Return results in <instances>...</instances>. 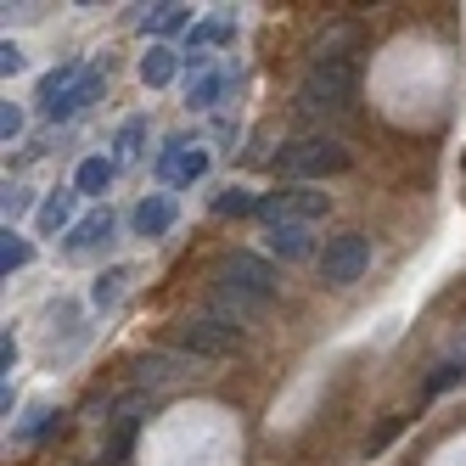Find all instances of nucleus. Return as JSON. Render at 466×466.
<instances>
[{"label": "nucleus", "instance_id": "obj_1", "mask_svg": "<svg viewBox=\"0 0 466 466\" xmlns=\"http://www.w3.org/2000/svg\"><path fill=\"white\" fill-rule=\"evenodd\" d=\"M354 90H360V62L354 56H315L309 74L298 79V113H304V118L349 113Z\"/></svg>", "mask_w": 466, "mask_h": 466}, {"label": "nucleus", "instance_id": "obj_2", "mask_svg": "<svg viewBox=\"0 0 466 466\" xmlns=\"http://www.w3.org/2000/svg\"><path fill=\"white\" fill-rule=\"evenodd\" d=\"M343 169H349V147L338 136H304L276 152V175H292V180H326Z\"/></svg>", "mask_w": 466, "mask_h": 466}, {"label": "nucleus", "instance_id": "obj_3", "mask_svg": "<svg viewBox=\"0 0 466 466\" xmlns=\"http://www.w3.org/2000/svg\"><path fill=\"white\" fill-rule=\"evenodd\" d=\"M242 338H248L242 326H230V320H219V315H197V320H180L175 349L191 354V360H225V354L242 349Z\"/></svg>", "mask_w": 466, "mask_h": 466}, {"label": "nucleus", "instance_id": "obj_4", "mask_svg": "<svg viewBox=\"0 0 466 466\" xmlns=\"http://www.w3.org/2000/svg\"><path fill=\"white\" fill-rule=\"evenodd\" d=\"M365 270H371V237L343 230V237L326 242V253H320V281L326 287H354Z\"/></svg>", "mask_w": 466, "mask_h": 466}, {"label": "nucleus", "instance_id": "obj_5", "mask_svg": "<svg viewBox=\"0 0 466 466\" xmlns=\"http://www.w3.org/2000/svg\"><path fill=\"white\" fill-rule=\"evenodd\" d=\"M326 214V191H309V186H281L270 197H258V219L264 225H315Z\"/></svg>", "mask_w": 466, "mask_h": 466}, {"label": "nucleus", "instance_id": "obj_6", "mask_svg": "<svg viewBox=\"0 0 466 466\" xmlns=\"http://www.w3.org/2000/svg\"><path fill=\"white\" fill-rule=\"evenodd\" d=\"M214 281H219V287H237V292H248V298H258V304H270L276 287H281L276 264H270V258H258V253H230V258L219 264V276H214Z\"/></svg>", "mask_w": 466, "mask_h": 466}, {"label": "nucleus", "instance_id": "obj_7", "mask_svg": "<svg viewBox=\"0 0 466 466\" xmlns=\"http://www.w3.org/2000/svg\"><path fill=\"white\" fill-rule=\"evenodd\" d=\"M208 175V152L197 147V141H169L163 147V157H157V180L163 186H191V180H203Z\"/></svg>", "mask_w": 466, "mask_h": 466}, {"label": "nucleus", "instance_id": "obj_8", "mask_svg": "<svg viewBox=\"0 0 466 466\" xmlns=\"http://www.w3.org/2000/svg\"><path fill=\"white\" fill-rule=\"evenodd\" d=\"M197 371V360L191 354H180V349H163V354H147V360H136V388H169V382H180V377H191Z\"/></svg>", "mask_w": 466, "mask_h": 466}, {"label": "nucleus", "instance_id": "obj_9", "mask_svg": "<svg viewBox=\"0 0 466 466\" xmlns=\"http://www.w3.org/2000/svg\"><path fill=\"white\" fill-rule=\"evenodd\" d=\"M102 90H107V74H102V68H85L79 85H74L68 96H56V102L46 107V118H79L90 102H102Z\"/></svg>", "mask_w": 466, "mask_h": 466}, {"label": "nucleus", "instance_id": "obj_10", "mask_svg": "<svg viewBox=\"0 0 466 466\" xmlns=\"http://www.w3.org/2000/svg\"><path fill=\"white\" fill-rule=\"evenodd\" d=\"M113 175H118V163H113V157H79L74 191H79V197H102V191H113Z\"/></svg>", "mask_w": 466, "mask_h": 466}, {"label": "nucleus", "instance_id": "obj_11", "mask_svg": "<svg viewBox=\"0 0 466 466\" xmlns=\"http://www.w3.org/2000/svg\"><path fill=\"white\" fill-rule=\"evenodd\" d=\"M129 281H136V270H129V264H113V270H102V276H96V287H90V309L107 315L118 298L129 292Z\"/></svg>", "mask_w": 466, "mask_h": 466}, {"label": "nucleus", "instance_id": "obj_12", "mask_svg": "<svg viewBox=\"0 0 466 466\" xmlns=\"http://www.w3.org/2000/svg\"><path fill=\"white\" fill-rule=\"evenodd\" d=\"M74 208H79V191H74V186H68V191H51L46 203H40V230H46V237L68 230V225H74Z\"/></svg>", "mask_w": 466, "mask_h": 466}, {"label": "nucleus", "instance_id": "obj_13", "mask_svg": "<svg viewBox=\"0 0 466 466\" xmlns=\"http://www.w3.org/2000/svg\"><path fill=\"white\" fill-rule=\"evenodd\" d=\"M180 62H186V56H175L169 46H152V51L141 56V85H152V90H163V85H169V79L180 74Z\"/></svg>", "mask_w": 466, "mask_h": 466}, {"label": "nucleus", "instance_id": "obj_14", "mask_svg": "<svg viewBox=\"0 0 466 466\" xmlns=\"http://www.w3.org/2000/svg\"><path fill=\"white\" fill-rule=\"evenodd\" d=\"M107 237H113V214L102 208V214H90V219H79L68 230V253H90V248H102Z\"/></svg>", "mask_w": 466, "mask_h": 466}, {"label": "nucleus", "instance_id": "obj_15", "mask_svg": "<svg viewBox=\"0 0 466 466\" xmlns=\"http://www.w3.org/2000/svg\"><path fill=\"white\" fill-rule=\"evenodd\" d=\"M169 225H175V203H169V197H147V203L136 208V230H141V237H169Z\"/></svg>", "mask_w": 466, "mask_h": 466}, {"label": "nucleus", "instance_id": "obj_16", "mask_svg": "<svg viewBox=\"0 0 466 466\" xmlns=\"http://www.w3.org/2000/svg\"><path fill=\"white\" fill-rule=\"evenodd\" d=\"M309 242H315V225H276L270 230V253L276 258H304Z\"/></svg>", "mask_w": 466, "mask_h": 466}, {"label": "nucleus", "instance_id": "obj_17", "mask_svg": "<svg viewBox=\"0 0 466 466\" xmlns=\"http://www.w3.org/2000/svg\"><path fill=\"white\" fill-rule=\"evenodd\" d=\"M28 258H35V242H28V237H17V230L6 225V237H0V276H17Z\"/></svg>", "mask_w": 466, "mask_h": 466}, {"label": "nucleus", "instance_id": "obj_18", "mask_svg": "<svg viewBox=\"0 0 466 466\" xmlns=\"http://www.w3.org/2000/svg\"><path fill=\"white\" fill-rule=\"evenodd\" d=\"M186 23H191V6H180V0H163V6H152V17H147L152 35H175Z\"/></svg>", "mask_w": 466, "mask_h": 466}, {"label": "nucleus", "instance_id": "obj_19", "mask_svg": "<svg viewBox=\"0 0 466 466\" xmlns=\"http://www.w3.org/2000/svg\"><path fill=\"white\" fill-rule=\"evenodd\" d=\"M141 141H147V118L136 113V118L118 124V141H113V147H118V157H141Z\"/></svg>", "mask_w": 466, "mask_h": 466}, {"label": "nucleus", "instance_id": "obj_20", "mask_svg": "<svg viewBox=\"0 0 466 466\" xmlns=\"http://www.w3.org/2000/svg\"><path fill=\"white\" fill-rule=\"evenodd\" d=\"M225 85H230V74H203V79L191 85V107H214Z\"/></svg>", "mask_w": 466, "mask_h": 466}, {"label": "nucleus", "instance_id": "obj_21", "mask_svg": "<svg viewBox=\"0 0 466 466\" xmlns=\"http://www.w3.org/2000/svg\"><path fill=\"white\" fill-rule=\"evenodd\" d=\"M450 382H466V360H444V365H432V377H427V393H444Z\"/></svg>", "mask_w": 466, "mask_h": 466}, {"label": "nucleus", "instance_id": "obj_22", "mask_svg": "<svg viewBox=\"0 0 466 466\" xmlns=\"http://www.w3.org/2000/svg\"><path fill=\"white\" fill-rule=\"evenodd\" d=\"M214 214H258V203H253L248 191H237V186H230V191L219 197V203H214Z\"/></svg>", "mask_w": 466, "mask_h": 466}, {"label": "nucleus", "instance_id": "obj_23", "mask_svg": "<svg viewBox=\"0 0 466 466\" xmlns=\"http://www.w3.org/2000/svg\"><path fill=\"white\" fill-rule=\"evenodd\" d=\"M17 136H23V107H12V102H6V113H0V141L12 147Z\"/></svg>", "mask_w": 466, "mask_h": 466}, {"label": "nucleus", "instance_id": "obj_24", "mask_svg": "<svg viewBox=\"0 0 466 466\" xmlns=\"http://www.w3.org/2000/svg\"><path fill=\"white\" fill-rule=\"evenodd\" d=\"M23 68H28V62H23V51H17V46L6 40V46H0V74L12 79V74H23Z\"/></svg>", "mask_w": 466, "mask_h": 466}, {"label": "nucleus", "instance_id": "obj_25", "mask_svg": "<svg viewBox=\"0 0 466 466\" xmlns=\"http://www.w3.org/2000/svg\"><path fill=\"white\" fill-rule=\"evenodd\" d=\"M28 203H35V197H28V186H12V191H6V219L28 214Z\"/></svg>", "mask_w": 466, "mask_h": 466}, {"label": "nucleus", "instance_id": "obj_26", "mask_svg": "<svg viewBox=\"0 0 466 466\" xmlns=\"http://www.w3.org/2000/svg\"><path fill=\"white\" fill-rule=\"evenodd\" d=\"M0 365H6V371L17 365V343H12V331H6V338H0Z\"/></svg>", "mask_w": 466, "mask_h": 466}]
</instances>
